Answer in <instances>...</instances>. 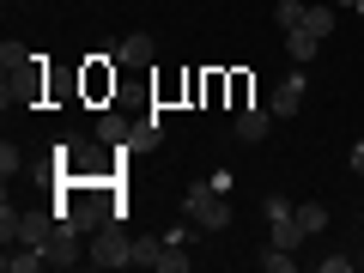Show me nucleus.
<instances>
[{"label": "nucleus", "instance_id": "nucleus-1", "mask_svg": "<svg viewBox=\"0 0 364 273\" xmlns=\"http://www.w3.org/2000/svg\"><path fill=\"white\" fill-rule=\"evenodd\" d=\"M85 267H97V273H116V267H134V237L122 231L116 219H109L104 231H91V237H85Z\"/></svg>", "mask_w": 364, "mask_h": 273}, {"label": "nucleus", "instance_id": "nucleus-2", "mask_svg": "<svg viewBox=\"0 0 364 273\" xmlns=\"http://www.w3.org/2000/svg\"><path fill=\"white\" fill-rule=\"evenodd\" d=\"M182 213H188V225H200V231H225V225H231V200H225L219 188H207V182H195V188L182 195Z\"/></svg>", "mask_w": 364, "mask_h": 273}, {"label": "nucleus", "instance_id": "nucleus-3", "mask_svg": "<svg viewBox=\"0 0 364 273\" xmlns=\"http://www.w3.org/2000/svg\"><path fill=\"white\" fill-rule=\"evenodd\" d=\"M61 207H67V213H61V219H67V225H73V231H85V237H91V231H104V225H109V219H116V213H109V207H104V200H97V188H73V195H67V200H61Z\"/></svg>", "mask_w": 364, "mask_h": 273}, {"label": "nucleus", "instance_id": "nucleus-4", "mask_svg": "<svg viewBox=\"0 0 364 273\" xmlns=\"http://www.w3.org/2000/svg\"><path fill=\"white\" fill-rule=\"evenodd\" d=\"M134 267H152V273H188V249L170 237V243H158V237H134Z\"/></svg>", "mask_w": 364, "mask_h": 273}, {"label": "nucleus", "instance_id": "nucleus-5", "mask_svg": "<svg viewBox=\"0 0 364 273\" xmlns=\"http://www.w3.org/2000/svg\"><path fill=\"white\" fill-rule=\"evenodd\" d=\"M43 261H49V267H79V261H85V231H73V225L61 219L43 237Z\"/></svg>", "mask_w": 364, "mask_h": 273}, {"label": "nucleus", "instance_id": "nucleus-6", "mask_svg": "<svg viewBox=\"0 0 364 273\" xmlns=\"http://www.w3.org/2000/svg\"><path fill=\"white\" fill-rule=\"evenodd\" d=\"M55 225H61V207H18V225L6 243H43Z\"/></svg>", "mask_w": 364, "mask_h": 273}, {"label": "nucleus", "instance_id": "nucleus-7", "mask_svg": "<svg viewBox=\"0 0 364 273\" xmlns=\"http://www.w3.org/2000/svg\"><path fill=\"white\" fill-rule=\"evenodd\" d=\"M267 109H273V116H298V109H304V67L273 85V104H267Z\"/></svg>", "mask_w": 364, "mask_h": 273}, {"label": "nucleus", "instance_id": "nucleus-8", "mask_svg": "<svg viewBox=\"0 0 364 273\" xmlns=\"http://www.w3.org/2000/svg\"><path fill=\"white\" fill-rule=\"evenodd\" d=\"M267 134H273V109L249 104L243 116H237V140H243V146H261V140H267Z\"/></svg>", "mask_w": 364, "mask_h": 273}, {"label": "nucleus", "instance_id": "nucleus-9", "mask_svg": "<svg viewBox=\"0 0 364 273\" xmlns=\"http://www.w3.org/2000/svg\"><path fill=\"white\" fill-rule=\"evenodd\" d=\"M0 267L6 273H37V267H49V261H43V243H6Z\"/></svg>", "mask_w": 364, "mask_h": 273}, {"label": "nucleus", "instance_id": "nucleus-10", "mask_svg": "<svg viewBox=\"0 0 364 273\" xmlns=\"http://www.w3.org/2000/svg\"><path fill=\"white\" fill-rule=\"evenodd\" d=\"M152 55H158V49H152V37H146V31H134V37L116 43V61H122V67H152Z\"/></svg>", "mask_w": 364, "mask_h": 273}, {"label": "nucleus", "instance_id": "nucleus-11", "mask_svg": "<svg viewBox=\"0 0 364 273\" xmlns=\"http://www.w3.org/2000/svg\"><path fill=\"white\" fill-rule=\"evenodd\" d=\"M273 249H291V255L304 249V225H298V213H286V219H273Z\"/></svg>", "mask_w": 364, "mask_h": 273}, {"label": "nucleus", "instance_id": "nucleus-12", "mask_svg": "<svg viewBox=\"0 0 364 273\" xmlns=\"http://www.w3.org/2000/svg\"><path fill=\"white\" fill-rule=\"evenodd\" d=\"M316 49H322V37H310V31H286V55H291V61H316Z\"/></svg>", "mask_w": 364, "mask_h": 273}, {"label": "nucleus", "instance_id": "nucleus-13", "mask_svg": "<svg viewBox=\"0 0 364 273\" xmlns=\"http://www.w3.org/2000/svg\"><path fill=\"white\" fill-rule=\"evenodd\" d=\"M298 31H310V37H334V6H304V25Z\"/></svg>", "mask_w": 364, "mask_h": 273}, {"label": "nucleus", "instance_id": "nucleus-14", "mask_svg": "<svg viewBox=\"0 0 364 273\" xmlns=\"http://www.w3.org/2000/svg\"><path fill=\"white\" fill-rule=\"evenodd\" d=\"M298 225H304V237H322V231H328V207H322V200H304V207H298Z\"/></svg>", "mask_w": 364, "mask_h": 273}, {"label": "nucleus", "instance_id": "nucleus-15", "mask_svg": "<svg viewBox=\"0 0 364 273\" xmlns=\"http://www.w3.org/2000/svg\"><path fill=\"white\" fill-rule=\"evenodd\" d=\"M261 267H267V273H291V267H298V255H291V249H261Z\"/></svg>", "mask_w": 364, "mask_h": 273}, {"label": "nucleus", "instance_id": "nucleus-16", "mask_svg": "<svg viewBox=\"0 0 364 273\" xmlns=\"http://www.w3.org/2000/svg\"><path fill=\"white\" fill-rule=\"evenodd\" d=\"M273 18H279V31H298V25H304V0H279Z\"/></svg>", "mask_w": 364, "mask_h": 273}, {"label": "nucleus", "instance_id": "nucleus-17", "mask_svg": "<svg viewBox=\"0 0 364 273\" xmlns=\"http://www.w3.org/2000/svg\"><path fill=\"white\" fill-rule=\"evenodd\" d=\"M0 61H6V73H18V67H31V55L18 49V43H6V49H0Z\"/></svg>", "mask_w": 364, "mask_h": 273}, {"label": "nucleus", "instance_id": "nucleus-18", "mask_svg": "<svg viewBox=\"0 0 364 273\" xmlns=\"http://www.w3.org/2000/svg\"><path fill=\"white\" fill-rule=\"evenodd\" d=\"M261 213H267V225H273V219H286V213H298V207H291L286 195H267V207H261Z\"/></svg>", "mask_w": 364, "mask_h": 273}, {"label": "nucleus", "instance_id": "nucleus-19", "mask_svg": "<svg viewBox=\"0 0 364 273\" xmlns=\"http://www.w3.org/2000/svg\"><path fill=\"white\" fill-rule=\"evenodd\" d=\"M18 164H25V152H18V146H0V170H6V176H13Z\"/></svg>", "mask_w": 364, "mask_h": 273}, {"label": "nucleus", "instance_id": "nucleus-20", "mask_svg": "<svg viewBox=\"0 0 364 273\" xmlns=\"http://www.w3.org/2000/svg\"><path fill=\"white\" fill-rule=\"evenodd\" d=\"M322 273H352V255H322Z\"/></svg>", "mask_w": 364, "mask_h": 273}, {"label": "nucleus", "instance_id": "nucleus-21", "mask_svg": "<svg viewBox=\"0 0 364 273\" xmlns=\"http://www.w3.org/2000/svg\"><path fill=\"white\" fill-rule=\"evenodd\" d=\"M352 176H364V140L352 146Z\"/></svg>", "mask_w": 364, "mask_h": 273}]
</instances>
